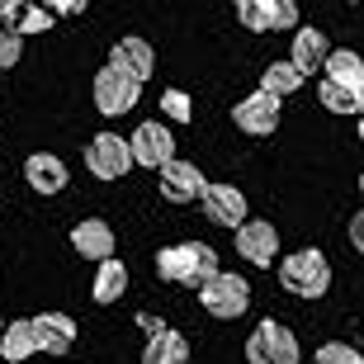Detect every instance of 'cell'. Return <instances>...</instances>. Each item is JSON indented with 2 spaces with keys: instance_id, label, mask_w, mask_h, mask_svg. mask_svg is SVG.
I'll return each mask as SVG.
<instances>
[{
  "instance_id": "1",
  "label": "cell",
  "mask_w": 364,
  "mask_h": 364,
  "mask_svg": "<svg viewBox=\"0 0 364 364\" xmlns=\"http://www.w3.org/2000/svg\"><path fill=\"white\" fill-rule=\"evenodd\" d=\"M213 270H218V251L208 242H176V246H161L156 251V274L171 279V284L199 289Z\"/></svg>"
},
{
  "instance_id": "2",
  "label": "cell",
  "mask_w": 364,
  "mask_h": 364,
  "mask_svg": "<svg viewBox=\"0 0 364 364\" xmlns=\"http://www.w3.org/2000/svg\"><path fill=\"white\" fill-rule=\"evenodd\" d=\"M279 284L294 298H322L326 289H331V265H326V256L317 251V246L294 251V256L279 265Z\"/></svg>"
},
{
  "instance_id": "3",
  "label": "cell",
  "mask_w": 364,
  "mask_h": 364,
  "mask_svg": "<svg viewBox=\"0 0 364 364\" xmlns=\"http://www.w3.org/2000/svg\"><path fill=\"white\" fill-rule=\"evenodd\" d=\"M199 303L213 312V317L232 322V317H242V312L251 308V284H246L242 274H232V270H213L199 284Z\"/></svg>"
},
{
  "instance_id": "4",
  "label": "cell",
  "mask_w": 364,
  "mask_h": 364,
  "mask_svg": "<svg viewBox=\"0 0 364 364\" xmlns=\"http://www.w3.org/2000/svg\"><path fill=\"white\" fill-rule=\"evenodd\" d=\"M298 355H303L298 350V336L284 322H270V317L246 341V360L251 364H298Z\"/></svg>"
},
{
  "instance_id": "5",
  "label": "cell",
  "mask_w": 364,
  "mask_h": 364,
  "mask_svg": "<svg viewBox=\"0 0 364 364\" xmlns=\"http://www.w3.org/2000/svg\"><path fill=\"white\" fill-rule=\"evenodd\" d=\"M85 171H90L95 180H123L128 171H133L128 137H119V133H100V137L90 142V151H85Z\"/></svg>"
},
{
  "instance_id": "6",
  "label": "cell",
  "mask_w": 364,
  "mask_h": 364,
  "mask_svg": "<svg viewBox=\"0 0 364 364\" xmlns=\"http://www.w3.org/2000/svg\"><path fill=\"white\" fill-rule=\"evenodd\" d=\"M137 100H142V85L128 81L123 71L105 67L100 76H95V109L105 114V119H119V114H133Z\"/></svg>"
},
{
  "instance_id": "7",
  "label": "cell",
  "mask_w": 364,
  "mask_h": 364,
  "mask_svg": "<svg viewBox=\"0 0 364 364\" xmlns=\"http://www.w3.org/2000/svg\"><path fill=\"white\" fill-rule=\"evenodd\" d=\"M237 19H242L251 33L298 28V0H237Z\"/></svg>"
},
{
  "instance_id": "8",
  "label": "cell",
  "mask_w": 364,
  "mask_h": 364,
  "mask_svg": "<svg viewBox=\"0 0 364 364\" xmlns=\"http://www.w3.org/2000/svg\"><path fill=\"white\" fill-rule=\"evenodd\" d=\"M128 151H133V166H147V171H161L171 156H176V137L166 123H142L133 137H128Z\"/></svg>"
},
{
  "instance_id": "9",
  "label": "cell",
  "mask_w": 364,
  "mask_h": 364,
  "mask_svg": "<svg viewBox=\"0 0 364 364\" xmlns=\"http://www.w3.org/2000/svg\"><path fill=\"white\" fill-rule=\"evenodd\" d=\"M232 123L251 137H270L274 128H279V95H270V90L246 95L242 105L232 109Z\"/></svg>"
},
{
  "instance_id": "10",
  "label": "cell",
  "mask_w": 364,
  "mask_h": 364,
  "mask_svg": "<svg viewBox=\"0 0 364 364\" xmlns=\"http://www.w3.org/2000/svg\"><path fill=\"white\" fill-rule=\"evenodd\" d=\"M137 322L147 326V350H142V364H189V346H185V336L180 331H171L166 322H156V317H137Z\"/></svg>"
},
{
  "instance_id": "11",
  "label": "cell",
  "mask_w": 364,
  "mask_h": 364,
  "mask_svg": "<svg viewBox=\"0 0 364 364\" xmlns=\"http://www.w3.org/2000/svg\"><path fill=\"white\" fill-rule=\"evenodd\" d=\"M109 67L123 71L128 81H147L151 71H156V53H151V43L147 38H119L114 48H109Z\"/></svg>"
},
{
  "instance_id": "12",
  "label": "cell",
  "mask_w": 364,
  "mask_h": 364,
  "mask_svg": "<svg viewBox=\"0 0 364 364\" xmlns=\"http://www.w3.org/2000/svg\"><path fill=\"white\" fill-rule=\"evenodd\" d=\"M237 251H242V260H251V265H265L270 270V260L279 256V232L270 228V223H237Z\"/></svg>"
},
{
  "instance_id": "13",
  "label": "cell",
  "mask_w": 364,
  "mask_h": 364,
  "mask_svg": "<svg viewBox=\"0 0 364 364\" xmlns=\"http://www.w3.org/2000/svg\"><path fill=\"white\" fill-rule=\"evenodd\" d=\"M199 203H203V213H208V223H218V228L246 223V194L232 185H203Z\"/></svg>"
},
{
  "instance_id": "14",
  "label": "cell",
  "mask_w": 364,
  "mask_h": 364,
  "mask_svg": "<svg viewBox=\"0 0 364 364\" xmlns=\"http://www.w3.org/2000/svg\"><path fill=\"white\" fill-rule=\"evenodd\" d=\"M203 171L194 161H180V156H171V161L161 166V194L171 203H189V199H199L203 194Z\"/></svg>"
},
{
  "instance_id": "15",
  "label": "cell",
  "mask_w": 364,
  "mask_h": 364,
  "mask_svg": "<svg viewBox=\"0 0 364 364\" xmlns=\"http://www.w3.org/2000/svg\"><path fill=\"white\" fill-rule=\"evenodd\" d=\"M33 326V346L48 355H67L71 341H76V322H71L67 312H43V317H28Z\"/></svg>"
},
{
  "instance_id": "16",
  "label": "cell",
  "mask_w": 364,
  "mask_h": 364,
  "mask_svg": "<svg viewBox=\"0 0 364 364\" xmlns=\"http://www.w3.org/2000/svg\"><path fill=\"white\" fill-rule=\"evenodd\" d=\"M24 180L38 194H57V189H67V161L53 156V151H33L24 161Z\"/></svg>"
},
{
  "instance_id": "17",
  "label": "cell",
  "mask_w": 364,
  "mask_h": 364,
  "mask_svg": "<svg viewBox=\"0 0 364 364\" xmlns=\"http://www.w3.org/2000/svg\"><path fill=\"white\" fill-rule=\"evenodd\" d=\"M71 246H76L85 260H105V256H114V228L100 223V218H85V223L71 228Z\"/></svg>"
},
{
  "instance_id": "18",
  "label": "cell",
  "mask_w": 364,
  "mask_h": 364,
  "mask_svg": "<svg viewBox=\"0 0 364 364\" xmlns=\"http://www.w3.org/2000/svg\"><path fill=\"white\" fill-rule=\"evenodd\" d=\"M322 67H326V81L346 85V90H355V95L364 90V62H360V53H350V48H341V53H326V57H322Z\"/></svg>"
},
{
  "instance_id": "19",
  "label": "cell",
  "mask_w": 364,
  "mask_h": 364,
  "mask_svg": "<svg viewBox=\"0 0 364 364\" xmlns=\"http://www.w3.org/2000/svg\"><path fill=\"white\" fill-rule=\"evenodd\" d=\"M326 53H331V48H326V33H322V28H294V57H289V62H294L303 76L322 67Z\"/></svg>"
},
{
  "instance_id": "20",
  "label": "cell",
  "mask_w": 364,
  "mask_h": 364,
  "mask_svg": "<svg viewBox=\"0 0 364 364\" xmlns=\"http://www.w3.org/2000/svg\"><path fill=\"white\" fill-rule=\"evenodd\" d=\"M123 294H128V265L105 256L100 270H95V303H119Z\"/></svg>"
},
{
  "instance_id": "21",
  "label": "cell",
  "mask_w": 364,
  "mask_h": 364,
  "mask_svg": "<svg viewBox=\"0 0 364 364\" xmlns=\"http://www.w3.org/2000/svg\"><path fill=\"white\" fill-rule=\"evenodd\" d=\"M0 355H5V364H24L28 355H38V346H33V326L28 322H10L5 331H0Z\"/></svg>"
},
{
  "instance_id": "22",
  "label": "cell",
  "mask_w": 364,
  "mask_h": 364,
  "mask_svg": "<svg viewBox=\"0 0 364 364\" xmlns=\"http://www.w3.org/2000/svg\"><path fill=\"white\" fill-rule=\"evenodd\" d=\"M298 85H303V71L294 67V62H270L265 67V76H260V90H270V95H294Z\"/></svg>"
},
{
  "instance_id": "23",
  "label": "cell",
  "mask_w": 364,
  "mask_h": 364,
  "mask_svg": "<svg viewBox=\"0 0 364 364\" xmlns=\"http://www.w3.org/2000/svg\"><path fill=\"white\" fill-rule=\"evenodd\" d=\"M317 100H322L331 114H360V105H364V95L346 90V85H336V81H322V85H317Z\"/></svg>"
},
{
  "instance_id": "24",
  "label": "cell",
  "mask_w": 364,
  "mask_h": 364,
  "mask_svg": "<svg viewBox=\"0 0 364 364\" xmlns=\"http://www.w3.org/2000/svg\"><path fill=\"white\" fill-rule=\"evenodd\" d=\"M317 364H364V355L346 341H326L322 350H317Z\"/></svg>"
},
{
  "instance_id": "25",
  "label": "cell",
  "mask_w": 364,
  "mask_h": 364,
  "mask_svg": "<svg viewBox=\"0 0 364 364\" xmlns=\"http://www.w3.org/2000/svg\"><path fill=\"white\" fill-rule=\"evenodd\" d=\"M19 57H24V38L14 28H0V71H10Z\"/></svg>"
},
{
  "instance_id": "26",
  "label": "cell",
  "mask_w": 364,
  "mask_h": 364,
  "mask_svg": "<svg viewBox=\"0 0 364 364\" xmlns=\"http://www.w3.org/2000/svg\"><path fill=\"white\" fill-rule=\"evenodd\" d=\"M161 109H166L176 123H189V119H194V105H189L185 90H166V95H161Z\"/></svg>"
},
{
  "instance_id": "27",
  "label": "cell",
  "mask_w": 364,
  "mask_h": 364,
  "mask_svg": "<svg viewBox=\"0 0 364 364\" xmlns=\"http://www.w3.org/2000/svg\"><path fill=\"white\" fill-rule=\"evenodd\" d=\"M48 24H53V14L43 10V5H38V10H19V24H14V33L24 38V33H38V28H48Z\"/></svg>"
},
{
  "instance_id": "28",
  "label": "cell",
  "mask_w": 364,
  "mask_h": 364,
  "mask_svg": "<svg viewBox=\"0 0 364 364\" xmlns=\"http://www.w3.org/2000/svg\"><path fill=\"white\" fill-rule=\"evenodd\" d=\"M43 10L48 14H81L85 0H43Z\"/></svg>"
},
{
  "instance_id": "29",
  "label": "cell",
  "mask_w": 364,
  "mask_h": 364,
  "mask_svg": "<svg viewBox=\"0 0 364 364\" xmlns=\"http://www.w3.org/2000/svg\"><path fill=\"white\" fill-rule=\"evenodd\" d=\"M19 5L24 0H0V14H19Z\"/></svg>"
},
{
  "instance_id": "30",
  "label": "cell",
  "mask_w": 364,
  "mask_h": 364,
  "mask_svg": "<svg viewBox=\"0 0 364 364\" xmlns=\"http://www.w3.org/2000/svg\"><path fill=\"white\" fill-rule=\"evenodd\" d=\"M232 5H237V0H232Z\"/></svg>"
}]
</instances>
